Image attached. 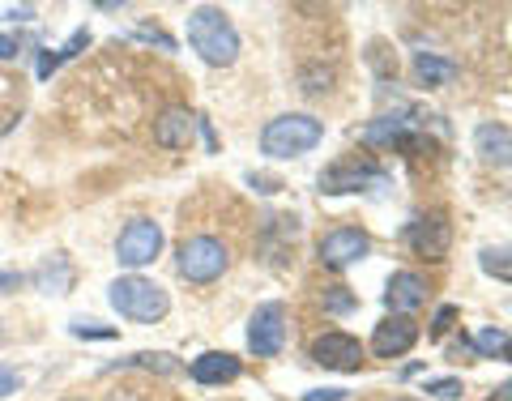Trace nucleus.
<instances>
[{
  "mask_svg": "<svg viewBox=\"0 0 512 401\" xmlns=\"http://www.w3.org/2000/svg\"><path fill=\"white\" fill-rule=\"evenodd\" d=\"M414 77H419L427 90H444V86L457 82V64L436 56V52H419L414 56Z\"/></svg>",
  "mask_w": 512,
  "mask_h": 401,
  "instance_id": "16",
  "label": "nucleus"
},
{
  "mask_svg": "<svg viewBox=\"0 0 512 401\" xmlns=\"http://www.w3.org/2000/svg\"><path fill=\"white\" fill-rule=\"evenodd\" d=\"M137 39L158 43V47H163V52H175V39L167 35V30H158V26H137Z\"/></svg>",
  "mask_w": 512,
  "mask_h": 401,
  "instance_id": "23",
  "label": "nucleus"
},
{
  "mask_svg": "<svg viewBox=\"0 0 512 401\" xmlns=\"http://www.w3.org/2000/svg\"><path fill=\"white\" fill-rule=\"evenodd\" d=\"M231 256H227V244L214 235H192L180 244V252H175V269H180V278L192 282V286H210L218 282L222 274H227Z\"/></svg>",
  "mask_w": 512,
  "mask_h": 401,
  "instance_id": "4",
  "label": "nucleus"
},
{
  "mask_svg": "<svg viewBox=\"0 0 512 401\" xmlns=\"http://www.w3.org/2000/svg\"><path fill=\"white\" fill-rule=\"evenodd\" d=\"M500 355H504V359H508V363H512V338H508V342H504V350H500Z\"/></svg>",
  "mask_w": 512,
  "mask_h": 401,
  "instance_id": "34",
  "label": "nucleus"
},
{
  "mask_svg": "<svg viewBox=\"0 0 512 401\" xmlns=\"http://www.w3.org/2000/svg\"><path fill=\"white\" fill-rule=\"evenodd\" d=\"M474 150L491 167H512V128L508 124H478Z\"/></svg>",
  "mask_w": 512,
  "mask_h": 401,
  "instance_id": "14",
  "label": "nucleus"
},
{
  "mask_svg": "<svg viewBox=\"0 0 512 401\" xmlns=\"http://www.w3.org/2000/svg\"><path fill=\"white\" fill-rule=\"evenodd\" d=\"M9 18H13V22H30V18H35V9H30V5H22V9H9Z\"/></svg>",
  "mask_w": 512,
  "mask_h": 401,
  "instance_id": "33",
  "label": "nucleus"
},
{
  "mask_svg": "<svg viewBox=\"0 0 512 401\" xmlns=\"http://www.w3.org/2000/svg\"><path fill=\"white\" fill-rule=\"evenodd\" d=\"M197 116H192L188 107H167L163 116L154 120V141L163 150H184V146H192V133H197Z\"/></svg>",
  "mask_w": 512,
  "mask_h": 401,
  "instance_id": "13",
  "label": "nucleus"
},
{
  "mask_svg": "<svg viewBox=\"0 0 512 401\" xmlns=\"http://www.w3.org/2000/svg\"><path fill=\"white\" fill-rule=\"evenodd\" d=\"M163 252V227L154 218H133L116 239V261L124 269H146Z\"/></svg>",
  "mask_w": 512,
  "mask_h": 401,
  "instance_id": "6",
  "label": "nucleus"
},
{
  "mask_svg": "<svg viewBox=\"0 0 512 401\" xmlns=\"http://www.w3.org/2000/svg\"><path fill=\"white\" fill-rule=\"evenodd\" d=\"M188 43H192V52L205 64H214V69H227L239 56V30L231 26L227 13L214 5H201L188 13Z\"/></svg>",
  "mask_w": 512,
  "mask_h": 401,
  "instance_id": "1",
  "label": "nucleus"
},
{
  "mask_svg": "<svg viewBox=\"0 0 512 401\" xmlns=\"http://www.w3.org/2000/svg\"><path fill=\"white\" fill-rule=\"evenodd\" d=\"M504 333H495V329H483L478 333V350H483V355H495V350H504Z\"/></svg>",
  "mask_w": 512,
  "mask_h": 401,
  "instance_id": "24",
  "label": "nucleus"
},
{
  "mask_svg": "<svg viewBox=\"0 0 512 401\" xmlns=\"http://www.w3.org/2000/svg\"><path fill=\"white\" fill-rule=\"evenodd\" d=\"M312 363L329 367V372H359L363 367V342L350 333H320L312 342Z\"/></svg>",
  "mask_w": 512,
  "mask_h": 401,
  "instance_id": "10",
  "label": "nucleus"
},
{
  "mask_svg": "<svg viewBox=\"0 0 512 401\" xmlns=\"http://www.w3.org/2000/svg\"><path fill=\"white\" fill-rule=\"evenodd\" d=\"M483 269L495 274V278L512 282V256H504V252H483Z\"/></svg>",
  "mask_w": 512,
  "mask_h": 401,
  "instance_id": "21",
  "label": "nucleus"
},
{
  "mask_svg": "<svg viewBox=\"0 0 512 401\" xmlns=\"http://www.w3.org/2000/svg\"><path fill=\"white\" fill-rule=\"evenodd\" d=\"M248 184L256 192H278V180H269V175H248Z\"/></svg>",
  "mask_w": 512,
  "mask_h": 401,
  "instance_id": "31",
  "label": "nucleus"
},
{
  "mask_svg": "<svg viewBox=\"0 0 512 401\" xmlns=\"http://www.w3.org/2000/svg\"><path fill=\"white\" fill-rule=\"evenodd\" d=\"M35 282H39V291H47V295H64L69 291V282H73V269H69V261H64V256H52V261H47L39 274H35Z\"/></svg>",
  "mask_w": 512,
  "mask_h": 401,
  "instance_id": "18",
  "label": "nucleus"
},
{
  "mask_svg": "<svg viewBox=\"0 0 512 401\" xmlns=\"http://www.w3.org/2000/svg\"><path fill=\"white\" fill-rule=\"evenodd\" d=\"M107 299H111V308H116L120 316L137 320V325H154V320H163L167 308H171V299H167L163 286L150 282V278H141V274L116 278V282H111V291H107Z\"/></svg>",
  "mask_w": 512,
  "mask_h": 401,
  "instance_id": "3",
  "label": "nucleus"
},
{
  "mask_svg": "<svg viewBox=\"0 0 512 401\" xmlns=\"http://www.w3.org/2000/svg\"><path fill=\"white\" fill-rule=\"evenodd\" d=\"M423 393L440 397V401H457L466 389H461V380H457V376H444V380H427V389H423Z\"/></svg>",
  "mask_w": 512,
  "mask_h": 401,
  "instance_id": "20",
  "label": "nucleus"
},
{
  "mask_svg": "<svg viewBox=\"0 0 512 401\" xmlns=\"http://www.w3.org/2000/svg\"><path fill=\"white\" fill-rule=\"evenodd\" d=\"M367 252H372V239H367L359 227H333L329 235H320V244H316L320 265H329V269L355 265V261H363Z\"/></svg>",
  "mask_w": 512,
  "mask_h": 401,
  "instance_id": "9",
  "label": "nucleus"
},
{
  "mask_svg": "<svg viewBox=\"0 0 512 401\" xmlns=\"http://www.w3.org/2000/svg\"><path fill=\"white\" fill-rule=\"evenodd\" d=\"M325 137V124L316 116H303V111H291V116H278L261 128V150L269 158H299L320 146Z\"/></svg>",
  "mask_w": 512,
  "mask_h": 401,
  "instance_id": "2",
  "label": "nucleus"
},
{
  "mask_svg": "<svg viewBox=\"0 0 512 401\" xmlns=\"http://www.w3.org/2000/svg\"><path fill=\"white\" fill-rule=\"evenodd\" d=\"M60 69V52H43L39 56V77H52Z\"/></svg>",
  "mask_w": 512,
  "mask_h": 401,
  "instance_id": "29",
  "label": "nucleus"
},
{
  "mask_svg": "<svg viewBox=\"0 0 512 401\" xmlns=\"http://www.w3.org/2000/svg\"><path fill=\"white\" fill-rule=\"evenodd\" d=\"M22 286H26V274H13V269H0V295L22 291Z\"/></svg>",
  "mask_w": 512,
  "mask_h": 401,
  "instance_id": "25",
  "label": "nucleus"
},
{
  "mask_svg": "<svg viewBox=\"0 0 512 401\" xmlns=\"http://www.w3.org/2000/svg\"><path fill=\"white\" fill-rule=\"evenodd\" d=\"M69 333H73V338H94V342H111V338H116V329L99 325V320H73Z\"/></svg>",
  "mask_w": 512,
  "mask_h": 401,
  "instance_id": "19",
  "label": "nucleus"
},
{
  "mask_svg": "<svg viewBox=\"0 0 512 401\" xmlns=\"http://www.w3.org/2000/svg\"><path fill=\"white\" fill-rule=\"evenodd\" d=\"M406 248L427 256V261H444L448 256V244H453V227H448L444 214H419L414 222H406Z\"/></svg>",
  "mask_w": 512,
  "mask_h": 401,
  "instance_id": "8",
  "label": "nucleus"
},
{
  "mask_svg": "<svg viewBox=\"0 0 512 401\" xmlns=\"http://www.w3.org/2000/svg\"><path fill=\"white\" fill-rule=\"evenodd\" d=\"M286 346V308L282 303H261L248 320V350L256 359H274Z\"/></svg>",
  "mask_w": 512,
  "mask_h": 401,
  "instance_id": "7",
  "label": "nucleus"
},
{
  "mask_svg": "<svg viewBox=\"0 0 512 401\" xmlns=\"http://www.w3.org/2000/svg\"><path fill=\"white\" fill-rule=\"evenodd\" d=\"M18 393V372H9V367H0V397Z\"/></svg>",
  "mask_w": 512,
  "mask_h": 401,
  "instance_id": "30",
  "label": "nucleus"
},
{
  "mask_svg": "<svg viewBox=\"0 0 512 401\" xmlns=\"http://www.w3.org/2000/svg\"><path fill=\"white\" fill-rule=\"evenodd\" d=\"M384 303H389L393 316H406L414 308H423L427 303V278L414 274V269H402V274H393L389 286H384Z\"/></svg>",
  "mask_w": 512,
  "mask_h": 401,
  "instance_id": "12",
  "label": "nucleus"
},
{
  "mask_svg": "<svg viewBox=\"0 0 512 401\" xmlns=\"http://www.w3.org/2000/svg\"><path fill=\"white\" fill-rule=\"evenodd\" d=\"M188 376L197 380V384H227V380L239 376V359L227 355V350H205V355L192 359Z\"/></svg>",
  "mask_w": 512,
  "mask_h": 401,
  "instance_id": "15",
  "label": "nucleus"
},
{
  "mask_svg": "<svg viewBox=\"0 0 512 401\" xmlns=\"http://www.w3.org/2000/svg\"><path fill=\"white\" fill-rule=\"evenodd\" d=\"M397 401H414V397H397Z\"/></svg>",
  "mask_w": 512,
  "mask_h": 401,
  "instance_id": "35",
  "label": "nucleus"
},
{
  "mask_svg": "<svg viewBox=\"0 0 512 401\" xmlns=\"http://www.w3.org/2000/svg\"><path fill=\"white\" fill-rule=\"evenodd\" d=\"M325 308L329 312H350V308H355V295H350L346 286H329V291H325Z\"/></svg>",
  "mask_w": 512,
  "mask_h": 401,
  "instance_id": "22",
  "label": "nucleus"
},
{
  "mask_svg": "<svg viewBox=\"0 0 512 401\" xmlns=\"http://www.w3.org/2000/svg\"><path fill=\"white\" fill-rule=\"evenodd\" d=\"M389 184V171L372 158H342L329 171H320V192L325 197H342V192H380Z\"/></svg>",
  "mask_w": 512,
  "mask_h": 401,
  "instance_id": "5",
  "label": "nucleus"
},
{
  "mask_svg": "<svg viewBox=\"0 0 512 401\" xmlns=\"http://www.w3.org/2000/svg\"><path fill=\"white\" fill-rule=\"evenodd\" d=\"M414 342H419V325H414L410 316H389V320H380L376 333H372V350H376L380 359L406 355Z\"/></svg>",
  "mask_w": 512,
  "mask_h": 401,
  "instance_id": "11",
  "label": "nucleus"
},
{
  "mask_svg": "<svg viewBox=\"0 0 512 401\" xmlns=\"http://www.w3.org/2000/svg\"><path fill=\"white\" fill-rule=\"evenodd\" d=\"M487 401H512V380H504V384H500V389H495V393H491Z\"/></svg>",
  "mask_w": 512,
  "mask_h": 401,
  "instance_id": "32",
  "label": "nucleus"
},
{
  "mask_svg": "<svg viewBox=\"0 0 512 401\" xmlns=\"http://www.w3.org/2000/svg\"><path fill=\"white\" fill-rule=\"evenodd\" d=\"M350 393L346 389H312V393H303V401H346Z\"/></svg>",
  "mask_w": 512,
  "mask_h": 401,
  "instance_id": "27",
  "label": "nucleus"
},
{
  "mask_svg": "<svg viewBox=\"0 0 512 401\" xmlns=\"http://www.w3.org/2000/svg\"><path fill=\"white\" fill-rule=\"evenodd\" d=\"M453 320H457V308H440V312H436V325H431V333H436V338H444V333L453 329Z\"/></svg>",
  "mask_w": 512,
  "mask_h": 401,
  "instance_id": "26",
  "label": "nucleus"
},
{
  "mask_svg": "<svg viewBox=\"0 0 512 401\" xmlns=\"http://www.w3.org/2000/svg\"><path fill=\"white\" fill-rule=\"evenodd\" d=\"M22 52V43H18V35H5V30H0V60H13Z\"/></svg>",
  "mask_w": 512,
  "mask_h": 401,
  "instance_id": "28",
  "label": "nucleus"
},
{
  "mask_svg": "<svg viewBox=\"0 0 512 401\" xmlns=\"http://www.w3.org/2000/svg\"><path fill=\"white\" fill-rule=\"evenodd\" d=\"M120 367H141V372H158V376H180L184 372V363L167 355V350H141V355H128L120 363H111L107 372H120Z\"/></svg>",
  "mask_w": 512,
  "mask_h": 401,
  "instance_id": "17",
  "label": "nucleus"
}]
</instances>
